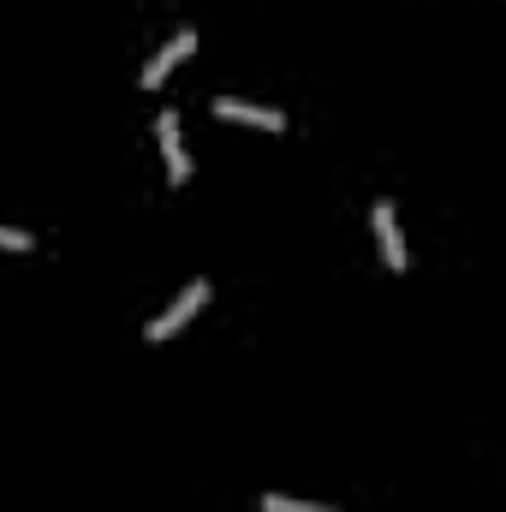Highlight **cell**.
I'll list each match as a JSON object with an SVG mask.
<instances>
[{
	"label": "cell",
	"instance_id": "cell-1",
	"mask_svg": "<svg viewBox=\"0 0 506 512\" xmlns=\"http://www.w3.org/2000/svg\"><path fill=\"white\" fill-rule=\"evenodd\" d=\"M203 298H209V280H191V286H185V292H179V298L155 316V322H149V340H173V334L197 316V304H203Z\"/></svg>",
	"mask_w": 506,
	"mask_h": 512
},
{
	"label": "cell",
	"instance_id": "cell-2",
	"mask_svg": "<svg viewBox=\"0 0 506 512\" xmlns=\"http://www.w3.org/2000/svg\"><path fill=\"white\" fill-rule=\"evenodd\" d=\"M376 245H381V262H387L393 274H405V268H411V251H405V239H399V215H393V203H387V197L376 203Z\"/></svg>",
	"mask_w": 506,
	"mask_h": 512
},
{
	"label": "cell",
	"instance_id": "cell-3",
	"mask_svg": "<svg viewBox=\"0 0 506 512\" xmlns=\"http://www.w3.org/2000/svg\"><path fill=\"white\" fill-rule=\"evenodd\" d=\"M155 131H161L167 179H173V185H185V179H191V161H185V137H179V120H173V108H161V114H155Z\"/></svg>",
	"mask_w": 506,
	"mask_h": 512
},
{
	"label": "cell",
	"instance_id": "cell-4",
	"mask_svg": "<svg viewBox=\"0 0 506 512\" xmlns=\"http://www.w3.org/2000/svg\"><path fill=\"white\" fill-rule=\"evenodd\" d=\"M215 114H221V120H239V126L286 131V114H274V108H256V102H239V96H215Z\"/></svg>",
	"mask_w": 506,
	"mask_h": 512
},
{
	"label": "cell",
	"instance_id": "cell-5",
	"mask_svg": "<svg viewBox=\"0 0 506 512\" xmlns=\"http://www.w3.org/2000/svg\"><path fill=\"white\" fill-rule=\"evenodd\" d=\"M191 48H197V30H179V36H173V42H167V48H161V54L143 66V90H155V84H161V78H167V72H173V66H179Z\"/></svg>",
	"mask_w": 506,
	"mask_h": 512
},
{
	"label": "cell",
	"instance_id": "cell-6",
	"mask_svg": "<svg viewBox=\"0 0 506 512\" xmlns=\"http://www.w3.org/2000/svg\"><path fill=\"white\" fill-rule=\"evenodd\" d=\"M262 512H334V507H310V501H286V495H262Z\"/></svg>",
	"mask_w": 506,
	"mask_h": 512
},
{
	"label": "cell",
	"instance_id": "cell-7",
	"mask_svg": "<svg viewBox=\"0 0 506 512\" xmlns=\"http://www.w3.org/2000/svg\"><path fill=\"white\" fill-rule=\"evenodd\" d=\"M0 251H30V233H18V227H0Z\"/></svg>",
	"mask_w": 506,
	"mask_h": 512
}]
</instances>
